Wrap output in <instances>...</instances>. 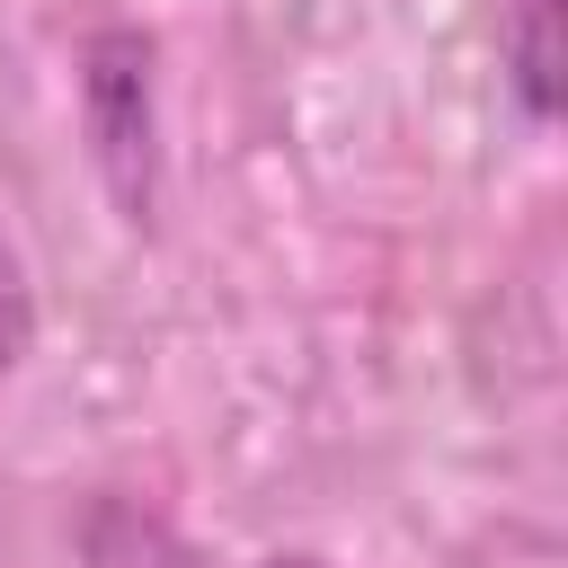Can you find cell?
Instances as JSON below:
<instances>
[{
	"mask_svg": "<svg viewBox=\"0 0 568 568\" xmlns=\"http://www.w3.org/2000/svg\"><path fill=\"white\" fill-rule=\"evenodd\" d=\"M497 62H506L524 115L550 124V115H559V0H506V18H497Z\"/></svg>",
	"mask_w": 568,
	"mask_h": 568,
	"instance_id": "obj_1",
	"label": "cell"
},
{
	"mask_svg": "<svg viewBox=\"0 0 568 568\" xmlns=\"http://www.w3.org/2000/svg\"><path fill=\"white\" fill-rule=\"evenodd\" d=\"M257 568H328V559H302V550H275V559H257Z\"/></svg>",
	"mask_w": 568,
	"mask_h": 568,
	"instance_id": "obj_2",
	"label": "cell"
}]
</instances>
